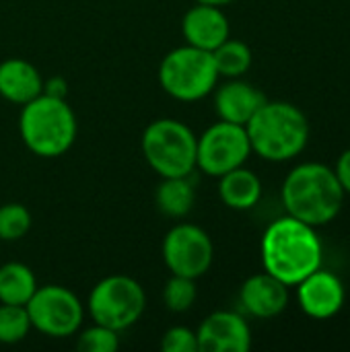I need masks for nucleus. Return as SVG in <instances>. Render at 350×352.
<instances>
[{"label":"nucleus","instance_id":"f257e3e1","mask_svg":"<svg viewBox=\"0 0 350 352\" xmlns=\"http://www.w3.org/2000/svg\"><path fill=\"white\" fill-rule=\"evenodd\" d=\"M262 266L289 287L322 268L324 248L316 227L287 214L268 225L260 243Z\"/></svg>","mask_w":350,"mask_h":352},{"label":"nucleus","instance_id":"f03ea898","mask_svg":"<svg viewBox=\"0 0 350 352\" xmlns=\"http://www.w3.org/2000/svg\"><path fill=\"white\" fill-rule=\"evenodd\" d=\"M281 198L287 214L311 227H322L340 214L344 190L332 167L324 163H301L285 177Z\"/></svg>","mask_w":350,"mask_h":352},{"label":"nucleus","instance_id":"7ed1b4c3","mask_svg":"<svg viewBox=\"0 0 350 352\" xmlns=\"http://www.w3.org/2000/svg\"><path fill=\"white\" fill-rule=\"evenodd\" d=\"M252 153L264 161L285 163L301 155L309 140L307 116L289 101H264L245 124Z\"/></svg>","mask_w":350,"mask_h":352},{"label":"nucleus","instance_id":"20e7f679","mask_svg":"<svg viewBox=\"0 0 350 352\" xmlns=\"http://www.w3.org/2000/svg\"><path fill=\"white\" fill-rule=\"evenodd\" d=\"M78 124L66 99L39 95L21 105L19 134L23 144L41 159H56L70 151Z\"/></svg>","mask_w":350,"mask_h":352},{"label":"nucleus","instance_id":"39448f33","mask_svg":"<svg viewBox=\"0 0 350 352\" xmlns=\"http://www.w3.org/2000/svg\"><path fill=\"white\" fill-rule=\"evenodd\" d=\"M196 142L194 130L173 118L151 122L140 140L142 157L149 167L161 177L192 175L196 169Z\"/></svg>","mask_w":350,"mask_h":352},{"label":"nucleus","instance_id":"423d86ee","mask_svg":"<svg viewBox=\"0 0 350 352\" xmlns=\"http://www.w3.org/2000/svg\"><path fill=\"white\" fill-rule=\"evenodd\" d=\"M219 78L221 76L217 72L212 52L194 47L190 43L167 52L159 64L161 89L169 97L184 103L208 97L215 91Z\"/></svg>","mask_w":350,"mask_h":352},{"label":"nucleus","instance_id":"0eeeda50","mask_svg":"<svg viewBox=\"0 0 350 352\" xmlns=\"http://www.w3.org/2000/svg\"><path fill=\"white\" fill-rule=\"evenodd\" d=\"M146 307V295L138 280L126 274H111L101 278L89 293L87 311L95 324L116 332L134 326Z\"/></svg>","mask_w":350,"mask_h":352},{"label":"nucleus","instance_id":"6e6552de","mask_svg":"<svg viewBox=\"0 0 350 352\" xmlns=\"http://www.w3.org/2000/svg\"><path fill=\"white\" fill-rule=\"evenodd\" d=\"M25 307L31 328L43 336L68 338L83 328L85 305L70 289L62 285L37 287Z\"/></svg>","mask_w":350,"mask_h":352},{"label":"nucleus","instance_id":"1a4fd4ad","mask_svg":"<svg viewBox=\"0 0 350 352\" xmlns=\"http://www.w3.org/2000/svg\"><path fill=\"white\" fill-rule=\"evenodd\" d=\"M252 155V144L245 126L217 122L208 126L196 142V169L204 175L221 177L231 169L245 165Z\"/></svg>","mask_w":350,"mask_h":352},{"label":"nucleus","instance_id":"9d476101","mask_svg":"<svg viewBox=\"0 0 350 352\" xmlns=\"http://www.w3.org/2000/svg\"><path fill=\"white\" fill-rule=\"evenodd\" d=\"M161 254L171 274L200 278L212 266L215 245L210 235L202 227L179 223L167 231Z\"/></svg>","mask_w":350,"mask_h":352},{"label":"nucleus","instance_id":"9b49d317","mask_svg":"<svg viewBox=\"0 0 350 352\" xmlns=\"http://www.w3.org/2000/svg\"><path fill=\"white\" fill-rule=\"evenodd\" d=\"M200 352H248L252 349V330L235 311H212L196 330Z\"/></svg>","mask_w":350,"mask_h":352},{"label":"nucleus","instance_id":"f8f14e48","mask_svg":"<svg viewBox=\"0 0 350 352\" xmlns=\"http://www.w3.org/2000/svg\"><path fill=\"white\" fill-rule=\"evenodd\" d=\"M295 287L299 307L314 320H330L344 305V285L334 272L318 268Z\"/></svg>","mask_w":350,"mask_h":352},{"label":"nucleus","instance_id":"ddd939ff","mask_svg":"<svg viewBox=\"0 0 350 352\" xmlns=\"http://www.w3.org/2000/svg\"><path fill=\"white\" fill-rule=\"evenodd\" d=\"M239 303L245 314L258 320H272L281 316L289 305V285L264 270L250 276L241 285Z\"/></svg>","mask_w":350,"mask_h":352},{"label":"nucleus","instance_id":"4468645a","mask_svg":"<svg viewBox=\"0 0 350 352\" xmlns=\"http://www.w3.org/2000/svg\"><path fill=\"white\" fill-rule=\"evenodd\" d=\"M182 33L186 43L212 52L231 37V27L221 6L196 2L182 19Z\"/></svg>","mask_w":350,"mask_h":352},{"label":"nucleus","instance_id":"2eb2a0df","mask_svg":"<svg viewBox=\"0 0 350 352\" xmlns=\"http://www.w3.org/2000/svg\"><path fill=\"white\" fill-rule=\"evenodd\" d=\"M264 101V93L241 78H229L225 85L215 87V111L223 122L245 126Z\"/></svg>","mask_w":350,"mask_h":352},{"label":"nucleus","instance_id":"dca6fc26","mask_svg":"<svg viewBox=\"0 0 350 352\" xmlns=\"http://www.w3.org/2000/svg\"><path fill=\"white\" fill-rule=\"evenodd\" d=\"M43 91L41 72L23 58H8L0 62V97L25 105L31 99L39 97Z\"/></svg>","mask_w":350,"mask_h":352},{"label":"nucleus","instance_id":"f3484780","mask_svg":"<svg viewBox=\"0 0 350 352\" xmlns=\"http://www.w3.org/2000/svg\"><path fill=\"white\" fill-rule=\"evenodd\" d=\"M219 196L227 208L250 210L262 198V182L252 169L241 165L219 177Z\"/></svg>","mask_w":350,"mask_h":352},{"label":"nucleus","instance_id":"a211bd4d","mask_svg":"<svg viewBox=\"0 0 350 352\" xmlns=\"http://www.w3.org/2000/svg\"><path fill=\"white\" fill-rule=\"evenodd\" d=\"M155 202L161 214L169 219H184L192 212L196 202V190L190 175L161 177L155 192Z\"/></svg>","mask_w":350,"mask_h":352},{"label":"nucleus","instance_id":"6ab92c4d","mask_svg":"<svg viewBox=\"0 0 350 352\" xmlns=\"http://www.w3.org/2000/svg\"><path fill=\"white\" fill-rule=\"evenodd\" d=\"M37 287V278L27 264L6 262L0 266V303L27 305Z\"/></svg>","mask_w":350,"mask_h":352},{"label":"nucleus","instance_id":"aec40b11","mask_svg":"<svg viewBox=\"0 0 350 352\" xmlns=\"http://www.w3.org/2000/svg\"><path fill=\"white\" fill-rule=\"evenodd\" d=\"M212 60L219 76L225 78H241L252 66V50L241 39H225L217 50H212Z\"/></svg>","mask_w":350,"mask_h":352},{"label":"nucleus","instance_id":"412c9836","mask_svg":"<svg viewBox=\"0 0 350 352\" xmlns=\"http://www.w3.org/2000/svg\"><path fill=\"white\" fill-rule=\"evenodd\" d=\"M31 320L25 305L0 303V344H17L27 338Z\"/></svg>","mask_w":350,"mask_h":352},{"label":"nucleus","instance_id":"4be33fe9","mask_svg":"<svg viewBox=\"0 0 350 352\" xmlns=\"http://www.w3.org/2000/svg\"><path fill=\"white\" fill-rule=\"evenodd\" d=\"M198 297V287H196V278H188V276H177L171 274V278L165 283L163 289V303L169 311L173 314H184L190 311L196 303Z\"/></svg>","mask_w":350,"mask_h":352},{"label":"nucleus","instance_id":"5701e85b","mask_svg":"<svg viewBox=\"0 0 350 352\" xmlns=\"http://www.w3.org/2000/svg\"><path fill=\"white\" fill-rule=\"evenodd\" d=\"M31 212L19 202L0 206V241H19L31 229Z\"/></svg>","mask_w":350,"mask_h":352},{"label":"nucleus","instance_id":"b1692460","mask_svg":"<svg viewBox=\"0 0 350 352\" xmlns=\"http://www.w3.org/2000/svg\"><path fill=\"white\" fill-rule=\"evenodd\" d=\"M76 334H78L76 349L80 352H113L120 346V338H118L120 332L105 328L101 324H95V322L93 326L78 330Z\"/></svg>","mask_w":350,"mask_h":352},{"label":"nucleus","instance_id":"393cba45","mask_svg":"<svg viewBox=\"0 0 350 352\" xmlns=\"http://www.w3.org/2000/svg\"><path fill=\"white\" fill-rule=\"evenodd\" d=\"M161 351L163 352H198L196 332L186 326H173L169 328L161 338Z\"/></svg>","mask_w":350,"mask_h":352},{"label":"nucleus","instance_id":"a878e982","mask_svg":"<svg viewBox=\"0 0 350 352\" xmlns=\"http://www.w3.org/2000/svg\"><path fill=\"white\" fill-rule=\"evenodd\" d=\"M43 95L54 97V99H66L68 97V80L64 76H52L47 80H43Z\"/></svg>","mask_w":350,"mask_h":352},{"label":"nucleus","instance_id":"bb28decb","mask_svg":"<svg viewBox=\"0 0 350 352\" xmlns=\"http://www.w3.org/2000/svg\"><path fill=\"white\" fill-rule=\"evenodd\" d=\"M334 173H336V177H338L344 194H350V148H347L340 155V159H338V163L334 167Z\"/></svg>","mask_w":350,"mask_h":352},{"label":"nucleus","instance_id":"cd10ccee","mask_svg":"<svg viewBox=\"0 0 350 352\" xmlns=\"http://www.w3.org/2000/svg\"><path fill=\"white\" fill-rule=\"evenodd\" d=\"M196 2H202V4H212V6H225V4H231L235 0H196Z\"/></svg>","mask_w":350,"mask_h":352},{"label":"nucleus","instance_id":"c85d7f7f","mask_svg":"<svg viewBox=\"0 0 350 352\" xmlns=\"http://www.w3.org/2000/svg\"><path fill=\"white\" fill-rule=\"evenodd\" d=\"M0 243H2V241H0Z\"/></svg>","mask_w":350,"mask_h":352}]
</instances>
